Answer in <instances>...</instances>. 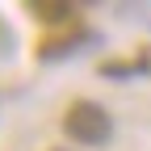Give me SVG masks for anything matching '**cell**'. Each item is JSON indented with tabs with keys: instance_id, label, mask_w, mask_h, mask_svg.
Returning a JSON list of instances; mask_svg holds the SVG:
<instances>
[{
	"instance_id": "obj_1",
	"label": "cell",
	"mask_w": 151,
	"mask_h": 151,
	"mask_svg": "<svg viewBox=\"0 0 151 151\" xmlns=\"http://www.w3.org/2000/svg\"><path fill=\"white\" fill-rule=\"evenodd\" d=\"M63 130H67V139L80 143V147H105L109 134H113V118H109L105 105L80 97V101H71L63 109Z\"/></svg>"
},
{
	"instance_id": "obj_2",
	"label": "cell",
	"mask_w": 151,
	"mask_h": 151,
	"mask_svg": "<svg viewBox=\"0 0 151 151\" xmlns=\"http://www.w3.org/2000/svg\"><path fill=\"white\" fill-rule=\"evenodd\" d=\"M92 42H97V34L80 25V29H71V34H63V38H42V42L34 46V55H38V59H46V63H55V59H67V55L92 46Z\"/></svg>"
},
{
	"instance_id": "obj_3",
	"label": "cell",
	"mask_w": 151,
	"mask_h": 151,
	"mask_svg": "<svg viewBox=\"0 0 151 151\" xmlns=\"http://www.w3.org/2000/svg\"><path fill=\"white\" fill-rule=\"evenodd\" d=\"M101 76H113V80H122V76H151V46H143L134 59H105Z\"/></svg>"
},
{
	"instance_id": "obj_4",
	"label": "cell",
	"mask_w": 151,
	"mask_h": 151,
	"mask_svg": "<svg viewBox=\"0 0 151 151\" xmlns=\"http://www.w3.org/2000/svg\"><path fill=\"white\" fill-rule=\"evenodd\" d=\"M29 13L38 17V21H46V25H59V21H76V9L71 0H29Z\"/></svg>"
},
{
	"instance_id": "obj_5",
	"label": "cell",
	"mask_w": 151,
	"mask_h": 151,
	"mask_svg": "<svg viewBox=\"0 0 151 151\" xmlns=\"http://www.w3.org/2000/svg\"><path fill=\"white\" fill-rule=\"evenodd\" d=\"M55 151H71V147H55Z\"/></svg>"
}]
</instances>
